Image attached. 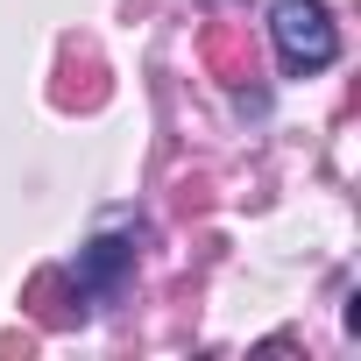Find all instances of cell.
Instances as JSON below:
<instances>
[{"instance_id":"cell-3","label":"cell","mask_w":361,"mask_h":361,"mask_svg":"<svg viewBox=\"0 0 361 361\" xmlns=\"http://www.w3.org/2000/svg\"><path fill=\"white\" fill-rule=\"evenodd\" d=\"M29 312H36L43 326H78V319H85V290L71 283V269H43V276L29 283Z\"/></svg>"},{"instance_id":"cell-2","label":"cell","mask_w":361,"mask_h":361,"mask_svg":"<svg viewBox=\"0 0 361 361\" xmlns=\"http://www.w3.org/2000/svg\"><path fill=\"white\" fill-rule=\"evenodd\" d=\"M128 269H135V234H99V241H85V248H78L71 283H78L85 298H114Z\"/></svg>"},{"instance_id":"cell-4","label":"cell","mask_w":361,"mask_h":361,"mask_svg":"<svg viewBox=\"0 0 361 361\" xmlns=\"http://www.w3.org/2000/svg\"><path fill=\"white\" fill-rule=\"evenodd\" d=\"M206 57H213V71H220L227 85L255 78V71H248V50H241V36H234V29H213V36H206Z\"/></svg>"},{"instance_id":"cell-1","label":"cell","mask_w":361,"mask_h":361,"mask_svg":"<svg viewBox=\"0 0 361 361\" xmlns=\"http://www.w3.org/2000/svg\"><path fill=\"white\" fill-rule=\"evenodd\" d=\"M269 36H276V64L290 78H312V71H326L340 57V29L326 15V0H276Z\"/></svg>"}]
</instances>
